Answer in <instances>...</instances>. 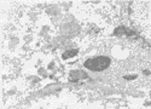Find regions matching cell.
Returning <instances> with one entry per match:
<instances>
[{
    "mask_svg": "<svg viewBox=\"0 0 151 109\" xmlns=\"http://www.w3.org/2000/svg\"><path fill=\"white\" fill-rule=\"evenodd\" d=\"M109 64H110V59L108 57H104V56L94 57L91 59H87L85 62V67L90 70H93V71L104 70L109 67Z\"/></svg>",
    "mask_w": 151,
    "mask_h": 109,
    "instance_id": "cell-1",
    "label": "cell"
},
{
    "mask_svg": "<svg viewBox=\"0 0 151 109\" xmlns=\"http://www.w3.org/2000/svg\"><path fill=\"white\" fill-rule=\"evenodd\" d=\"M87 75L85 74V73H82V71H80V70H73L71 73H70V79L73 80V81H76V80H80L81 78H86Z\"/></svg>",
    "mask_w": 151,
    "mask_h": 109,
    "instance_id": "cell-2",
    "label": "cell"
},
{
    "mask_svg": "<svg viewBox=\"0 0 151 109\" xmlns=\"http://www.w3.org/2000/svg\"><path fill=\"white\" fill-rule=\"evenodd\" d=\"M78 53L76 50H71V52H65L64 55H63V58H68V57H71V56H75Z\"/></svg>",
    "mask_w": 151,
    "mask_h": 109,
    "instance_id": "cell-3",
    "label": "cell"
}]
</instances>
